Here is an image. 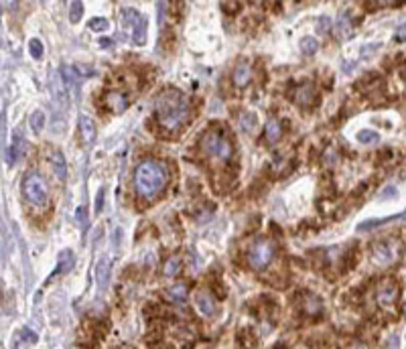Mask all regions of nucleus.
I'll return each instance as SVG.
<instances>
[{
  "mask_svg": "<svg viewBox=\"0 0 406 349\" xmlns=\"http://www.w3.org/2000/svg\"><path fill=\"white\" fill-rule=\"evenodd\" d=\"M189 120V102L175 87H167L157 100V122L167 134H177Z\"/></svg>",
  "mask_w": 406,
  "mask_h": 349,
  "instance_id": "1",
  "label": "nucleus"
},
{
  "mask_svg": "<svg viewBox=\"0 0 406 349\" xmlns=\"http://www.w3.org/2000/svg\"><path fill=\"white\" fill-rule=\"evenodd\" d=\"M167 183H169V171L157 158H146L134 171V189L144 199L161 195Z\"/></svg>",
  "mask_w": 406,
  "mask_h": 349,
  "instance_id": "2",
  "label": "nucleus"
},
{
  "mask_svg": "<svg viewBox=\"0 0 406 349\" xmlns=\"http://www.w3.org/2000/svg\"><path fill=\"white\" fill-rule=\"evenodd\" d=\"M201 148L209 161H213L217 167H226L234 161V144L230 140V134L224 126H211L201 138Z\"/></svg>",
  "mask_w": 406,
  "mask_h": 349,
  "instance_id": "3",
  "label": "nucleus"
},
{
  "mask_svg": "<svg viewBox=\"0 0 406 349\" xmlns=\"http://www.w3.org/2000/svg\"><path fill=\"white\" fill-rule=\"evenodd\" d=\"M22 193L26 197V201L37 207V209H43L49 205V187H47V181L35 173V171H30L24 175L22 179Z\"/></svg>",
  "mask_w": 406,
  "mask_h": 349,
  "instance_id": "4",
  "label": "nucleus"
},
{
  "mask_svg": "<svg viewBox=\"0 0 406 349\" xmlns=\"http://www.w3.org/2000/svg\"><path fill=\"white\" fill-rule=\"evenodd\" d=\"M276 258V246L268 238H258L248 250V264L254 270L268 268Z\"/></svg>",
  "mask_w": 406,
  "mask_h": 349,
  "instance_id": "5",
  "label": "nucleus"
},
{
  "mask_svg": "<svg viewBox=\"0 0 406 349\" xmlns=\"http://www.w3.org/2000/svg\"><path fill=\"white\" fill-rule=\"evenodd\" d=\"M120 18L124 22L126 33L132 37V41L136 45H144L146 43V20H144V16L140 12H136L134 8H122Z\"/></svg>",
  "mask_w": 406,
  "mask_h": 349,
  "instance_id": "6",
  "label": "nucleus"
},
{
  "mask_svg": "<svg viewBox=\"0 0 406 349\" xmlns=\"http://www.w3.org/2000/svg\"><path fill=\"white\" fill-rule=\"evenodd\" d=\"M297 307H299V315L301 317H309V319H319L323 315V301L315 295V293H309V291H303L297 295L295 299Z\"/></svg>",
  "mask_w": 406,
  "mask_h": 349,
  "instance_id": "7",
  "label": "nucleus"
},
{
  "mask_svg": "<svg viewBox=\"0 0 406 349\" xmlns=\"http://www.w3.org/2000/svg\"><path fill=\"white\" fill-rule=\"evenodd\" d=\"M396 246L390 242V240H380L372 246V252H370V260L374 266H390L394 260H396Z\"/></svg>",
  "mask_w": 406,
  "mask_h": 349,
  "instance_id": "8",
  "label": "nucleus"
},
{
  "mask_svg": "<svg viewBox=\"0 0 406 349\" xmlns=\"http://www.w3.org/2000/svg\"><path fill=\"white\" fill-rule=\"evenodd\" d=\"M400 295V287L394 278H382L376 287V301L382 309H390Z\"/></svg>",
  "mask_w": 406,
  "mask_h": 349,
  "instance_id": "9",
  "label": "nucleus"
},
{
  "mask_svg": "<svg viewBox=\"0 0 406 349\" xmlns=\"http://www.w3.org/2000/svg\"><path fill=\"white\" fill-rule=\"evenodd\" d=\"M106 106H108L110 112L120 114V112H124L130 106V96L124 89H110L106 93Z\"/></svg>",
  "mask_w": 406,
  "mask_h": 349,
  "instance_id": "10",
  "label": "nucleus"
},
{
  "mask_svg": "<svg viewBox=\"0 0 406 349\" xmlns=\"http://www.w3.org/2000/svg\"><path fill=\"white\" fill-rule=\"evenodd\" d=\"M295 102H297L299 108L309 110V108H313V106L319 102V96H317L315 87L311 85V83H303V85H299L297 91H295Z\"/></svg>",
  "mask_w": 406,
  "mask_h": 349,
  "instance_id": "11",
  "label": "nucleus"
},
{
  "mask_svg": "<svg viewBox=\"0 0 406 349\" xmlns=\"http://www.w3.org/2000/svg\"><path fill=\"white\" fill-rule=\"evenodd\" d=\"M252 65H250L248 61H240L238 65L234 67V73H232V79H234V85L244 89L250 85V81H252Z\"/></svg>",
  "mask_w": 406,
  "mask_h": 349,
  "instance_id": "12",
  "label": "nucleus"
},
{
  "mask_svg": "<svg viewBox=\"0 0 406 349\" xmlns=\"http://www.w3.org/2000/svg\"><path fill=\"white\" fill-rule=\"evenodd\" d=\"M195 307L203 317H211L215 313V297L209 291H199L195 295Z\"/></svg>",
  "mask_w": 406,
  "mask_h": 349,
  "instance_id": "13",
  "label": "nucleus"
},
{
  "mask_svg": "<svg viewBox=\"0 0 406 349\" xmlns=\"http://www.w3.org/2000/svg\"><path fill=\"white\" fill-rule=\"evenodd\" d=\"M187 295H189V284L187 282H177L171 289L165 291V299L171 303H183V301H187Z\"/></svg>",
  "mask_w": 406,
  "mask_h": 349,
  "instance_id": "14",
  "label": "nucleus"
},
{
  "mask_svg": "<svg viewBox=\"0 0 406 349\" xmlns=\"http://www.w3.org/2000/svg\"><path fill=\"white\" fill-rule=\"evenodd\" d=\"M280 138H283V122L280 120H270L266 124V130H264V140L266 144H276Z\"/></svg>",
  "mask_w": 406,
  "mask_h": 349,
  "instance_id": "15",
  "label": "nucleus"
},
{
  "mask_svg": "<svg viewBox=\"0 0 406 349\" xmlns=\"http://www.w3.org/2000/svg\"><path fill=\"white\" fill-rule=\"evenodd\" d=\"M24 154V142H22V136L18 130H14L12 134V142H10V148H8V163L10 165H16V161Z\"/></svg>",
  "mask_w": 406,
  "mask_h": 349,
  "instance_id": "16",
  "label": "nucleus"
},
{
  "mask_svg": "<svg viewBox=\"0 0 406 349\" xmlns=\"http://www.w3.org/2000/svg\"><path fill=\"white\" fill-rule=\"evenodd\" d=\"M51 163H53V171L57 175L59 181H65L67 177V163H65V156L61 150H53L51 152Z\"/></svg>",
  "mask_w": 406,
  "mask_h": 349,
  "instance_id": "17",
  "label": "nucleus"
},
{
  "mask_svg": "<svg viewBox=\"0 0 406 349\" xmlns=\"http://www.w3.org/2000/svg\"><path fill=\"white\" fill-rule=\"evenodd\" d=\"M79 132H81V138L85 144L93 142V138H96V124H93L91 118H87V116L79 118Z\"/></svg>",
  "mask_w": 406,
  "mask_h": 349,
  "instance_id": "18",
  "label": "nucleus"
},
{
  "mask_svg": "<svg viewBox=\"0 0 406 349\" xmlns=\"http://www.w3.org/2000/svg\"><path fill=\"white\" fill-rule=\"evenodd\" d=\"M75 266V256L71 254V250H63L57 258V270L55 274H67L71 268Z\"/></svg>",
  "mask_w": 406,
  "mask_h": 349,
  "instance_id": "19",
  "label": "nucleus"
},
{
  "mask_svg": "<svg viewBox=\"0 0 406 349\" xmlns=\"http://www.w3.org/2000/svg\"><path fill=\"white\" fill-rule=\"evenodd\" d=\"M256 345V335L252 329H242L236 335V349H252Z\"/></svg>",
  "mask_w": 406,
  "mask_h": 349,
  "instance_id": "20",
  "label": "nucleus"
},
{
  "mask_svg": "<svg viewBox=\"0 0 406 349\" xmlns=\"http://www.w3.org/2000/svg\"><path fill=\"white\" fill-rule=\"evenodd\" d=\"M37 341V335L30 331V329H22L16 333L14 341H12V349H26L28 343H35Z\"/></svg>",
  "mask_w": 406,
  "mask_h": 349,
  "instance_id": "21",
  "label": "nucleus"
},
{
  "mask_svg": "<svg viewBox=\"0 0 406 349\" xmlns=\"http://www.w3.org/2000/svg\"><path fill=\"white\" fill-rule=\"evenodd\" d=\"M240 126H242V130H244L246 134H252V132L256 130V126H258L256 114H252V112H242V114H240Z\"/></svg>",
  "mask_w": 406,
  "mask_h": 349,
  "instance_id": "22",
  "label": "nucleus"
},
{
  "mask_svg": "<svg viewBox=\"0 0 406 349\" xmlns=\"http://www.w3.org/2000/svg\"><path fill=\"white\" fill-rule=\"evenodd\" d=\"M61 75H63L67 87H71V89H77V87H79L81 75L77 73V67H75V65H65V67H63V73H61Z\"/></svg>",
  "mask_w": 406,
  "mask_h": 349,
  "instance_id": "23",
  "label": "nucleus"
},
{
  "mask_svg": "<svg viewBox=\"0 0 406 349\" xmlns=\"http://www.w3.org/2000/svg\"><path fill=\"white\" fill-rule=\"evenodd\" d=\"M358 262H360V252H358V250L346 252V254H343V258H341V272H348V270H354Z\"/></svg>",
  "mask_w": 406,
  "mask_h": 349,
  "instance_id": "24",
  "label": "nucleus"
},
{
  "mask_svg": "<svg viewBox=\"0 0 406 349\" xmlns=\"http://www.w3.org/2000/svg\"><path fill=\"white\" fill-rule=\"evenodd\" d=\"M179 272H181V258H179V256H171V258L165 262V266H163V274H165L167 278H175Z\"/></svg>",
  "mask_w": 406,
  "mask_h": 349,
  "instance_id": "25",
  "label": "nucleus"
},
{
  "mask_svg": "<svg viewBox=\"0 0 406 349\" xmlns=\"http://www.w3.org/2000/svg\"><path fill=\"white\" fill-rule=\"evenodd\" d=\"M108 274H110V264H108L106 260H100V264H98V268H96V278H98V287H100V291L106 287Z\"/></svg>",
  "mask_w": 406,
  "mask_h": 349,
  "instance_id": "26",
  "label": "nucleus"
},
{
  "mask_svg": "<svg viewBox=\"0 0 406 349\" xmlns=\"http://www.w3.org/2000/svg\"><path fill=\"white\" fill-rule=\"evenodd\" d=\"M30 128H33L35 134H41V130L45 128V112L35 110L30 114Z\"/></svg>",
  "mask_w": 406,
  "mask_h": 349,
  "instance_id": "27",
  "label": "nucleus"
},
{
  "mask_svg": "<svg viewBox=\"0 0 406 349\" xmlns=\"http://www.w3.org/2000/svg\"><path fill=\"white\" fill-rule=\"evenodd\" d=\"M317 49H319V43H317L313 37H305V39L301 41V51H303L305 55H313V53H317Z\"/></svg>",
  "mask_w": 406,
  "mask_h": 349,
  "instance_id": "28",
  "label": "nucleus"
},
{
  "mask_svg": "<svg viewBox=\"0 0 406 349\" xmlns=\"http://www.w3.org/2000/svg\"><path fill=\"white\" fill-rule=\"evenodd\" d=\"M89 28H91V30H96V33H102V30H108V28H110V22H108V18L96 16V18H91V20H89Z\"/></svg>",
  "mask_w": 406,
  "mask_h": 349,
  "instance_id": "29",
  "label": "nucleus"
},
{
  "mask_svg": "<svg viewBox=\"0 0 406 349\" xmlns=\"http://www.w3.org/2000/svg\"><path fill=\"white\" fill-rule=\"evenodd\" d=\"M28 51H30V57L33 59H41L43 57V45H41V41L39 39H33L28 43Z\"/></svg>",
  "mask_w": 406,
  "mask_h": 349,
  "instance_id": "30",
  "label": "nucleus"
},
{
  "mask_svg": "<svg viewBox=\"0 0 406 349\" xmlns=\"http://www.w3.org/2000/svg\"><path fill=\"white\" fill-rule=\"evenodd\" d=\"M358 140H360L362 144H372V142L378 140V134L374 132V130H362V132L358 134Z\"/></svg>",
  "mask_w": 406,
  "mask_h": 349,
  "instance_id": "31",
  "label": "nucleus"
},
{
  "mask_svg": "<svg viewBox=\"0 0 406 349\" xmlns=\"http://www.w3.org/2000/svg\"><path fill=\"white\" fill-rule=\"evenodd\" d=\"M323 161H325V165H327V167H335V165H337V161H339V154H337V150H335V148H327V150H325V154H323Z\"/></svg>",
  "mask_w": 406,
  "mask_h": 349,
  "instance_id": "32",
  "label": "nucleus"
},
{
  "mask_svg": "<svg viewBox=\"0 0 406 349\" xmlns=\"http://www.w3.org/2000/svg\"><path fill=\"white\" fill-rule=\"evenodd\" d=\"M81 14H83V4L81 2H73L71 4V12H69V20L71 22H79Z\"/></svg>",
  "mask_w": 406,
  "mask_h": 349,
  "instance_id": "33",
  "label": "nucleus"
},
{
  "mask_svg": "<svg viewBox=\"0 0 406 349\" xmlns=\"http://www.w3.org/2000/svg\"><path fill=\"white\" fill-rule=\"evenodd\" d=\"M220 6L226 14H238L242 10V2H220Z\"/></svg>",
  "mask_w": 406,
  "mask_h": 349,
  "instance_id": "34",
  "label": "nucleus"
},
{
  "mask_svg": "<svg viewBox=\"0 0 406 349\" xmlns=\"http://www.w3.org/2000/svg\"><path fill=\"white\" fill-rule=\"evenodd\" d=\"M329 26H331V18H329V16H321V18H319V26H317V30H319V33H327Z\"/></svg>",
  "mask_w": 406,
  "mask_h": 349,
  "instance_id": "35",
  "label": "nucleus"
},
{
  "mask_svg": "<svg viewBox=\"0 0 406 349\" xmlns=\"http://www.w3.org/2000/svg\"><path fill=\"white\" fill-rule=\"evenodd\" d=\"M376 154H378V163H386V161H390V158L394 156L390 148H386V150H380V152H376Z\"/></svg>",
  "mask_w": 406,
  "mask_h": 349,
  "instance_id": "36",
  "label": "nucleus"
},
{
  "mask_svg": "<svg viewBox=\"0 0 406 349\" xmlns=\"http://www.w3.org/2000/svg\"><path fill=\"white\" fill-rule=\"evenodd\" d=\"M75 221H77V224H79V226H81V224H83V221H85V207H83V205L75 209Z\"/></svg>",
  "mask_w": 406,
  "mask_h": 349,
  "instance_id": "37",
  "label": "nucleus"
},
{
  "mask_svg": "<svg viewBox=\"0 0 406 349\" xmlns=\"http://www.w3.org/2000/svg\"><path fill=\"white\" fill-rule=\"evenodd\" d=\"M104 207V189H100L98 191V197H96V213H100Z\"/></svg>",
  "mask_w": 406,
  "mask_h": 349,
  "instance_id": "38",
  "label": "nucleus"
},
{
  "mask_svg": "<svg viewBox=\"0 0 406 349\" xmlns=\"http://www.w3.org/2000/svg\"><path fill=\"white\" fill-rule=\"evenodd\" d=\"M100 45H102V47H110L112 43H110V39H102V43H100Z\"/></svg>",
  "mask_w": 406,
  "mask_h": 349,
  "instance_id": "39",
  "label": "nucleus"
}]
</instances>
